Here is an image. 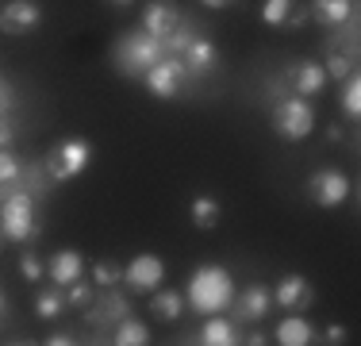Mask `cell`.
Instances as JSON below:
<instances>
[{"instance_id":"8992f818","label":"cell","mask_w":361,"mask_h":346,"mask_svg":"<svg viewBox=\"0 0 361 346\" xmlns=\"http://www.w3.org/2000/svg\"><path fill=\"white\" fill-rule=\"evenodd\" d=\"M146 89L154 93L158 100H169V97H177L180 93V85H185V77H188V66H185V58L180 54H166L161 62H154L150 69H146Z\"/></svg>"},{"instance_id":"836d02e7","label":"cell","mask_w":361,"mask_h":346,"mask_svg":"<svg viewBox=\"0 0 361 346\" xmlns=\"http://www.w3.org/2000/svg\"><path fill=\"white\" fill-rule=\"evenodd\" d=\"M8 143H12V127H8L4 119H0V150H4Z\"/></svg>"},{"instance_id":"e575fe53","label":"cell","mask_w":361,"mask_h":346,"mask_svg":"<svg viewBox=\"0 0 361 346\" xmlns=\"http://www.w3.org/2000/svg\"><path fill=\"white\" fill-rule=\"evenodd\" d=\"M200 4H204V8H216V12H223V8H231L235 0H200Z\"/></svg>"},{"instance_id":"1f68e13d","label":"cell","mask_w":361,"mask_h":346,"mask_svg":"<svg viewBox=\"0 0 361 346\" xmlns=\"http://www.w3.org/2000/svg\"><path fill=\"white\" fill-rule=\"evenodd\" d=\"M326 342H334V346H338V342H346V327H338V323H334V327H326Z\"/></svg>"},{"instance_id":"ac0fdd59","label":"cell","mask_w":361,"mask_h":346,"mask_svg":"<svg viewBox=\"0 0 361 346\" xmlns=\"http://www.w3.org/2000/svg\"><path fill=\"white\" fill-rule=\"evenodd\" d=\"M269 304H273V292L265 289V285H250V289L238 297V316L254 323V319H262L265 311H269Z\"/></svg>"},{"instance_id":"4fadbf2b","label":"cell","mask_w":361,"mask_h":346,"mask_svg":"<svg viewBox=\"0 0 361 346\" xmlns=\"http://www.w3.org/2000/svg\"><path fill=\"white\" fill-rule=\"evenodd\" d=\"M185 66H188V73H208V69H216V66H219L216 42H208V39H200V35H192V42L185 47Z\"/></svg>"},{"instance_id":"74e56055","label":"cell","mask_w":361,"mask_h":346,"mask_svg":"<svg viewBox=\"0 0 361 346\" xmlns=\"http://www.w3.org/2000/svg\"><path fill=\"white\" fill-rule=\"evenodd\" d=\"M111 4H131V0H111Z\"/></svg>"},{"instance_id":"8d00e7d4","label":"cell","mask_w":361,"mask_h":346,"mask_svg":"<svg viewBox=\"0 0 361 346\" xmlns=\"http://www.w3.org/2000/svg\"><path fill=\"white\" fill-rule=\"evenodd\" d=\"M246 342H250V346H262L265 335H262V331H250V335H246Z\"/></svg>"},{"instance_id":"ffe728a7","label":"cell","mask_w":361,"mask_h":346,"mask_svg":"<svg viewBox=\"0 0 361 346\" xmlns=\"http://www.w3.org/2000/svg\"><path fill=\"white\" fill-rule=\"evenodd\" d=\"M111 342H116V346H146V342H150V331H146L142 319L123 316L116 323V339H111Z\"/></svg>"},{"instance_id":"cb8c5ba5","label":"cell","mask_w":361,"mask_h":346,"mask_svg":"<svg viewBox=\"0 0 361 346\" xmlns=\"http://www.w3.org/2000/svg\"><path fill=\"white\" fill-rule=\"evenodd\" d=\"M292 12H296V0H265L262 4V20L269 28H285Z\"/></svg>"},{"instance_id":"5b68a950","label":"cell","mask_w":361,"mask_h":346,"mask_svg":"<svg viewBox=\"0 0 361 346\" xmlns=\"http://www.w3.org/2000/svg\"><path fill=\"white\" fill-rule=\"evenodd\" d=\"M0 235L12 242H27L39 235L35 227V201L27 193H12L4 204H0Z\"/></svg>"},{"instance_id":"9c48e42d","label":"cell","mask_w":361,"mask_h":346,"mask_svg":"<svg viewBox=\"0 0 361 346\" xmlns=\"http://www.w3.org/2000/svg\"><path fill=\"white\" fill-rule=\"evenodd\" d=\"M177 28H180V8L173 0H150V4H146V12H142V31L146 35L166 42Z\"/></svg>"},{"instance_id":"52a82bcc","label":"cell","mask_w":361,"mask_h":346,"mask_svg":"<svg viewBox=\"0 0 361 346\" xmlns=\"http://www.w3.org/2000/svg\"><path fill=\"white\" fill-rule=\"evenodd\" d=\"M307 196H312L319 208H338L342 201L350 196V177L342 169H315L307 177Z\"/></svg>"},{"instance_id":"30bf717a","label":"cell","mask_w":361,"mask_h":346,"mask_svg":"<svg viewBox=\"0 0 361 346\" xmlns=\"http://www.w3.org/2000/svg\"><path fill=\"white\" fill-rule=\"evenodd\" d=\"M161 277H166V266H161V258H154V254L131 258L127 270H123V281L131 285L135 292H154L161 285Z\"/></svg>"},{"instance_id":"6da1fadb","label":"cell","mask_w":361,"mask_h":346,"mask_svg":"<svg viewBox=\"0 0 361 346\" xmlns=\"http://www.w3.org/2000/svg\"><path fill=\"white\" fill-rule=\"evenodd\" d=\"M235 300V281H231L227 266H200L188 281V304L200 316H216Z\"/></svg>"},{"instance_id":"3957f363","label":"cell","mask_w":361,"mask_h":346,"mask_svg":"<svg viewBox=\"0 0 361 346\" xmlns=\"http://www.w3.org/2000/svg\"><path fill=\"white\" fill-rule=\"evenodd\" d=\"M92 162V143H85V138H62V143L50 146L47 154V177L54 181V185H62V181H73L81 177L85 169H89Z\"/></svg>"},{"instance_id":"7a4b0ae2","label":"cell","mask_w":361,"mask_h":346,"mask_svg":"<svg viewBox=\"0 0 361 346\" xmlns=\"http://www.w3.org/2000/svg\"><path fill=\"white\" fill-rule=\"evenodd\" d=\"M161 58H166V42L146 35V31H131L123 42H116V66H119V73H127V77H142L146 69L154 62H161Z\"/></svg>"},{"instance_id":"f546056e","label":"cell","mask_w":361,"mask_h":346,"mask_svg":"<svg viewBox=\"0 0 361 346\" xmlns=\"http://www.w3.org/2000/svg\"><path fill=\"white\" fill-rule=\"evenodd\" d=\"M20 273L27 277V281H42V266H39V258H35V254H23V258H20Z\"/></svg>"},{"instance_id":"2e32d148","label":"cell","mask_w":361,"mask_h":346,"mask_svg":"<svg viewBox=\"0 0 361 346\" xmlns=\"http://www.w3.org/2000/svg\"><path fill=\"white\" fill-rule=\"evenodd\" d=\"M131 311V304H127L119 292H108V297H100V304H92L89 308V323H97V327H104V323H119V319Z\"/></svg>"},{"instance_id":"44dd1931","label":"cell","mask_w":361,"mask_h":346,"mask_svg":"<svg viewBox=\"0 0 361 346\" xmlns=\"http://www.w3.org/2000/svg\"><path fill=\"white\" fill-rule=\"evenodd\" d=\"M188 212H192V223H196L200 231H212V227L219 223L223 208H219V201H216V196H196Z\"/></svg>"},{"instance_id":"f1b7e54d","label":"cell","mask_w":361,"mask_h":346,"mask_svg":"<svg viewBox=\"0 0 361 346\" xmlns=\"http://www.w3.org/2000/svg\"><path fill=\"white\" fill-rule=\"evenodd\" d=\"M92 300V292H89V285H81V277L70 285V292H66V304H89Z\"/></svg>"},{"instance_id":"9a60e30c","label":"cell","mask_w":361,"mask_h":346,"mask_svg":"<svg viewBox=\"0 0 361 346\" xmlns=\"http://www.w3.org/2000/svg\"><path fill=\"white\" fill-rule=\"evenodd\" d=\"M312 16L323 28H342L354 16V0H312Z\"/></svg>"},{"instance_id":"5bb4252c","label":"cell","mask_w":361,"mask_h":346,"mask_svg":"<svg viewBox=\"0 0 361 346\" xmlns=\"http://www.w3.org/2000/svg\"><path fill=\"white\" fill-rule=\"evenodd\" d=\"M85 270V258L77 254V250H58L54 258H50V277H54V285H73L77 277Z\"/></svg>"},{"instance_id":"d590c367","label":"cell","mask_w":361,"mask_h":346,"mask_svg":"<svg viewBox=\"0 0 361 346\" xmlns=\"http://www.w3.org/2000/svg\"><path fill=\"white\" fill-rule=\"evenodd\" d=\"M326 138H331V143H342V127H338V124L326 127Z\"/></svg>"},{"instance_id":"8fae6325","label":"cell","mask_w":361,"mask_h":346,"mask_svg":"<svg viewBox=\"0 0 361 346\" xmlns=\"http://www.w3.org/2000/svg\"><path fill=\"white\" fill-rule=\"evenodd\" d=\"M288 81H292V93H300V97H319L326 89V73L319 62H296L288 66Z\"/></svg>"},{"instance_id":"e0dca14e","label":"cell","mask_w":361,"mask_h":346,"mask_svg":"<svg viewBox=\"0 0 361 346\" xmlns=\"http://www.w3.org/2000/svg\"><path fill=\"white\" fill-rule=\"evenodd\" d=\"M312 339H315V327L307 323L304 316H288L277 323V342L281 346H307Z\"/></svg>"},{"instance_id":"ba28073f","label":"cell","mask_w":361,"mask_h":346,"mask_svg":"<svg viewBox=\"0 0 361 346\" xmlns=\"http://www.w3.org/2000/svg\"><path fill=\"white\" fill-rule=\"evenodd\" d=\"M39 23H42V12L31 0H8L0 8V31L4 35H31Z\"/></svg>"},{"instance_id":"4316f807","label":"cell","mask_w":361,"mask_h":346,"mask_svg":"<svg viewBox=\"0 0 361 346\" xmlns=\"http://www.w3.org/2000/svg\"><path fill=\"white\" fill-rule=\"evenodd\" d=\"M119 277H123V270H119L116 262H97V266H92V281H97L100 289H108V285H116Z\"/></svg>"},{"instance_id":"d6986e66","label":"cell","mask_w":361,"mask_h":346,"mask_svg":"<svg viewBox=\"0 0 361 346\" xmlns=\"http://www.w3.org/2000/svg\"><path fill=\"white\" fill-rule=\"evenodd\" d=\"M200 342L204 346H231V342H238V331H235V323H231V319H223L219 311H216V316L204 323Z\"/></svg>"},{"instance_id":"f35d334b","label":"cell","mask_w":361,"mask_h":346,"mask_svg":"<svg viewBox=\"0 0 361 346\" xmlns=\"http://www.w3.org/2000/svg\"><path fill=\"white\" fill-rule=\"evenodd\" d=\"M0 311H4V292H0Z\"/></svg>"},{"instance_id":"d6a6232c","label":"cell","mask_w":361,"mask_h":346,"mask_svg":"<svg viewBox=\"0 0 361 346\" xmlns=\"http://www.w3.org/2000/svg\"><path fill=\"white\" fill-rule=\"evenodd\" d=\"M77 339H73V335H66V331H58V335H50V339H47V346H73Z\"/></svg>"},{"instance_id":"7c38bea8","label":"cell","mask_w":361,"mask_h":346,"mask_svg":"<svg viewBox=\"0 0 361 346\" xmlns=\"http://www.w3.org/2000/svg\"><path fill=\"white\" fill-rule=\"evenodd\" d=\"M312 297H315L312 285H307V277H300V273H288L285 281L277 285V292H273V300H277L281 308H292V311L307 308V304H312Z\"/></svg>"},{"instance_id":"83f0119b","label":"cell","mask_w":361,"mask_h":346,"mask_svg":"<svg viewBox=\"0 0 361 346\" xmlns=\"http://www.w3.org/2000/svg\"><path fill=\"white\" fill-rule=\"evenodd\" d=\"M16 177H20V162H16V154L0 150V185H12Z\"/></svg>"},{"instance_id":"d4e9b609","label":"cell","mask_w":361,"mask_h":346,"mask_svg":"<svg viewBox=\"0 0 361 346\" xmlns=\"http://www.w3.org/2000/svg\"><path fill=\"white\" fill-rule=\"evenodd\" d=\"M342 112H346L350 119L361 116V81H357V73H350L346 85H342Z\"/></svg>"},{"instance_id":"603a6c76","label":"cell","mask_w":361,"mask_h":346,"mask_svg":"<svg viewBox=\"0 0 361 346\" xmlns=\"http://www.w3.org/2000/svg\"><path fill=\"white\" fill-rule=\"evenodd\" d=\"M66 308H70V304H66V292H62V285H58V289H47V292H39V300H35V311H39V319H58Z\"/></svg>"},{"instance_id":"277c9868","label":"cell","mask_w":361,"mask_h":346,"mask_svg":"<svg viewBox=\"0 0 361 346\" xmlns=\"http://www.w3.org/2000/svg\"><path fill=\"white\" fill-rule=\"evenodd\" d=\"M315 127V108L307 104V97H281L273 104V131L285 143H300L307 138Z\"/></svg>"},{"instance_id":"7402d4cb","label":"cell","mask_w":361,"mask_h":346,"mask_svg":"<svg viewBox=\"0 0 361 346\" xmlns=\"http://www.w3.org/2000/svg\"><path fill=\"white\" fill-rule=\"evenodd\" d=\"M180 308H185V297H180V292H173V289L154 292V300H150L154 319H166V323H173V319L180 316Z\"/></svg>"},{"instance_id":"4dcf8cb0","label":"cell","mask_w":361,"mask_h":346,"mask_svg":"<svg viewBox=\"0 0 361 346\" xmlns=\"http://www.w3.org/2000/svg\"><path fill=\"white\" fill-rule=\"evenodd\" d=\"M12 104H16V97H12V89H8L4 81H0V116H4V112L12 108Z\"/></svg>"},{"instance_id":"484cf974","label":"cell","mask_w":361,"mask_h":346,"mask_svg":"<svg viewBox=\"0 0 361 346\" xmlns=\"http://www.w3.org/2000/svg\"><path fill=\"white\" fill-rule=\"evenodd\" d=\"M323 73L334 77V81H346V77L354 73V58H350V54H331V58H326V66H323Z\"/></svg>"}]
</instances>
